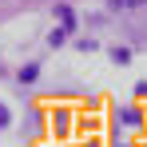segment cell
<instances>
[{
    "instance_id": "4",
    "label": "cell",
    "mask_w": 147,
    "mask_h": 147,
    "mask_svg": "<svg viewBox=\"0 0 147 147\" xmlns=\"http://www.w3.org/2000/svg\"><path fill=\"white\" fill-rule=\"evenodd\" d=\"M36 76H40V68H36V64H28L24 72H20V80H24V84H28V80H36Z\"/></svg>"
},
{
    "instance_id": "2",
    "label": "cell",
    "mask_w": 147,
    "mask_h": 147,
    "mask_svg": "<svg viewBox=\"0 0 147 147\" xmlns=\"http://www.w3.org/2000/svg\"><path fill=\"white\" fill-rule=\"evenodd\" d=\"M139 4H147V0H107V8H139Z\"/></svg>"
},
{
    "instance_id": "3",
    "label": "cell",
    "mask_w": 147,
    "mask_h": 147,
    "mask_svg": "<svg viewBox=\"0 0 147 147\" xmlns=\"http://www.w3.org/2000/svg\"><path fill=\"white\" fill-rule=\"evenodd\" d=\"M119 115H123L127 127H139V111H135V107H127V111H119Z\"/></svg>"
},
{
    "instance_id": "5",
    "label": "cell",
    "mask_w": 147,
    "mask_h": 147,
    "mask_svg": "<svg viewBox=\"0 0 147 147\" xmlns=\"http://www.w3.org/2000/svg\"><path fill=\"white\" fill-rule=\"evenodd\" d=\"M0 127H8V107L0 103Z\"/></svg>"
},
{
    "instance_id": "1",
    "label": "cell",
    "mask_w": 147,
    "mask_h": 147,
    "mask_svg": "<svg viewBox=\"0 0 147 147\" xmlns=\"http://www.w3.org/2000/svg\"><path fill=\"white\" fill-rule=\"evenodd\" d=\"M56 16L64 20V32H68V28L76 24V16H72V8H68V4H60V8H56Z\"/></svg>"
}]
</instances>
